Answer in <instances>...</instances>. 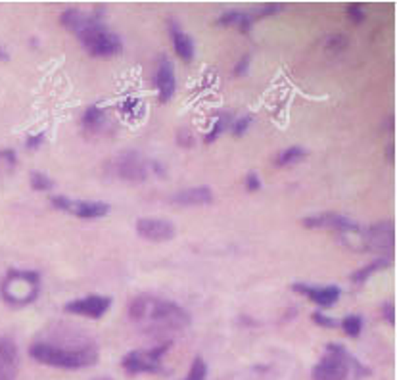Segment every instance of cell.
<instances>
[{"label":"cell","mask_w":397,"mask_h":380,"mask_svg":"<svg viewBox=\"0 0 397 380\" xmlns=\"http://www.w3.org/2000/svg\"><path fill=\"white\" fill-rule=\"evenodd\" d=\"M129 319L139 327H146L150 332H175L191 327L188 311L166 297L139 294L129 304Z\"/></svg>","instance_id":"1"},{"label":"cell","mask_w":397,"mask_h":380,"mask_svg":"<svg viewBox=\"0 0 397 380\" xmlns=\"http://www.w3.org/2000/svg\"><path fill=\"white\" fill-rule=\"evenodd\" d=\"M29 356L41 365L58 367V369H85L98 363V347L91 342L60 346L46 340H37L29 346Z\"/></svg>","instance_id":"2"},{"label":"cell","mask_w":397,"mask_h":380,"mask_svg":"<svg viewBox=\"0 0 397 380\" xmlns=\"http://www.w3.org/2000/svg\"><path fill=\"white\" fill-rule=\"evenodd\" d=\"M75 35L81 42V46L87 50V54H91L94 58H112L123 52L121 37L102 24L96 14H91L89 21Z\"/></svg>","instance_id":"3"},{"label":"cell","mask_w":397,"mask_h":380,"mask_svg":"<svg viewBox=\"0 0 397 380\" xmlns=\"http://www.w3.org/2000/svg\"><path fill=\"white\" fill-rule=\"evenodd\" d=\"M2 300L12 307L31 306L41 294V273L37 271H10L0 284Z\"/></svg>","instance_id":"4"},{"label":"cell","mask_w":397,"mask_h":380,"mask_svg":"<svg viewBox=\"0 0 397 380\" xmlns=\"http://www.w3.org/2000/svg\"><path fill=\"white\" fill-rule=\"evenodd\" d=\"M357 365L353 357L339 344H328L319 363L311 371V380H346L348 379L349 365Z\"/></svg>","instance_id":"5"},{"label":"cell","mask_w":397,"mask_h":380,"mask_svg":"<svg viewBox=\"0 0 397 380\" xmlns=\"http://www.w3.org/2000/svg\"><path fill=\"white\" fill-rule=\"evenodd\" d=\"M171 347V340H167L159 346L152 347L148 352H141V349H134L129 352L123 357V369L129 374H141V372H159L161 371V357L166 356Z\"/></svg>","instance_id":"6"},{"label":"cell","mask_w":397,"mask_h":380,"mask_svg":"<svg viewBox=\"0 0 397 380\" xmlns=\"http://www.w3.org/2000/svg\"><path fill=\"white\" fill-rule=\"evenodd\" d=\"M114 175L127 182H144L148 177L150 162H146L142 154L134 150H127L112 162Z\"/></svg>","instance_id":"7"},{"label":"cell","mask_w":397,"mask_h":380,"mask_svg":"<svg viewBox=\"0 0 397 380\" xmlns=\"http://www.w3.org/2000/svg\"><path fill=\"white\" fill-rule=\"evenodd\" d=\"M50 204L56 209L73 214L75 217H81V219H100L109 214L108 204L98 200H71L67 196H54L50 198Z\"/></svg>","instance_id":"8"},{"label":"cell","mask_w":397,"mask_h":380,"mask_svg":"<svg viewBox=\"0 0 397 380\" xmlns=\"http://www.w3.org/2000/svg\"><path fill=\"white\" fill-rule=\"evenodd\" d=\"M394 246H396V231H394V223L389 221L373 225L361 234V248L391 254Z\"/></svg>","instance_id":"9"},{"label":"cell","mask_w":397,"mask_h":380,"mask_svg":"<svg viewBox=\"0 0 397 380\" xmlns=\"http://www.w3.org/2000/svg\"><path fill=\"white\" fill-rule=\"evenodd\" d=\"M109 307H112V297L89 294V296L67 302L64 309H66V313L81 315V317H89V319H100L108 313Z\"/></svg>","instance_id":"10"},{"label":"cell","mask_w":397,"mask_h":380,"mask_svg":"<svg viewBox=\"0 0 397 380\" xmlns=\"http://www.w3.org/2000/svg\"><path fill=\"white\" fill-rule=\"evenodd\" d=\"M301 225H303L306 229H332V231L339 232V234H348V232H355L361 229L355 221H351L346 215L330 214V211L307 215V217H303Z\"/></svg>","instance_id":"11"},{"label":"cell","mask_w":397,"mask_h":380,"mask_svg":"<svg viewBox=\"0 0 397 380\" xmlns=\"http://www.w3.org/2000/svg\"><path fill=\"white\" fill-rule=\"evenodd\" d=\"M139 236L150 242H167L175 236V225L159 217H142L134 223Z\"/></svg>","instance_id":"12"},{"label":"cell","mask_w":397,"mask_h":380,"mask_svg":"<svg viewBox=\"0 0 397 380\" xmlns=\"http://www.w3.org/2000/svg\"><path fill=\"white\" fill-rule=\"evenodd\" d=\"M292 290L301 294V296L309 297L319 307L336 306L339 294H342L338 286H334V284H330V286H313V284H307V282H296V284H292Z\"/></svg>","instance_id":"13"},{"label":"cell","mask_w":397,"mask_h":380,"mask_svg":"<svg viewBox=\"0 0 397 380\" xmlns=\"http://www.w3.org/2000/svg\"><path fill=\"white\" fill-rule=\"evenodd\" d=\"M156 87L157 94H159V102H169L177 92V77H175V66L171 60L161 56L159 64H157L156 71Z\"/></svg>","instance_id":"14"},{"label":"cell","mask_w":397,"mask_h":380,"mask_svg":"<svg viewBox=\"0 0 397 380\" xmlns=\"http://www.w3.org/2000/svg\"><path fill=\"white\" fill-rule=\"evenodd\" d=\"M19 369V352L8 336L0 338V380H16Z\"/></svg>","instance_id":"15"},{"label":"cell","mask_w":397,"mask_h":380,"mask_svg":"<svg viewBox=\"0 0 397 380\" xmlns=\"http://www.w3.org/2000/svg\"><path fill=\"white\" fill-rule=\"evenodd\" d=\"M167 27H169V37H171V42H173L175 54H177L184 64H191L192 60H194V54H196V46H194L192 37L186 33L175 19H169Z\"/></svg>","instance_id":"16"},{"label":"cell","mask_w":397,"mask_h":380,"mask_svg":"<svg viewBox=\"0 0 397 380\" xmlns=\"http://www.w3.org/2000/svg\"><path fill=\"white\" fill-rule=\"evenodd\" d=\"M171 202L177 206H207L213 202V190L209 187H192L179 190L171 196Z\"/></svg>","instance_id":"17"},{"label":"cell","mask_w":397,"mask_h":380,"mask_svg":"<svg viewBox=\"0 0 397 380\" xmlns=\"http://www.w3.org/2000/svg\"><path fill=\"white\" fill-rule=\"evenodd\" d=\"M106 123V112L100 106H89L85 110L83 119H81V125H83L85 131L89 132H98L102 127Z\"/></svg>","instance_id":"18"},{"label":"cell","mask_w":397,"mask_h":380,"mask_svg":"<svg viewBox=\"0 0 397 380\" xmlns=\"http://www.w3.org/2000/svg\"><path fill=\"white\" fill-rule=\"evenodd\" d=\"M91 14H87L83 10L77 8H67L62 16H60V24L64 25L66 29H69L71 33H77L87 21H89Z\"/></svg>","instance_id":"19"},{"label":"cell","mask_w":397,"mask_h":380,"mask_svg":"<svg viewBox=\"0 0 397 380\" xmlns=\"http://www.w3.org/2000/svg\"><path fill=\"white\" fill-rule=\"evenodd\" d=\"M389 264H391V259H389V257H380V259H376V261H373V264L364 265V267L357 269L355 273L351 275V282H355V284H363V282L369 281L374 273H378V271H382V269L389 267Z\"/></svg>","instance_id":"20"},{"label":"cell","mask_w":397,"mask_h":380,"mask_svg":"<svg viewBox=\"0 0 397 380\" xmlns=\"http://www.w3.org/2000/svg\"><path fill=\"white\" fill-rule=\"evenodd\" d=\"M306 156H307L306 148H301V146H290V148L282 150L281 154L274 157V166H279V167L292 166V164H298V162H301Z\"/></svg>","instance_id":"21"},{"label":"cell","mask_w":397,"mask_h":380,"mask_svg":"<svg viewBox=\"0 0 397 380\" xmlns=\"http://www.w3.org/2000/svg\"><path fill=\"white\" fill-rule=\"evenodd\" d=\"M339 327H342V331L346 332L349 338H357L361 334V331H363V317L355 313L348 315V317H344L339 321Z\"/></svg>","instance_id":"22"},{"label":"cell","mask_w":397,"mask_h":380,"mask_svg":"<svg viewBox=\"0 0 397 380\" xmlns=\"http://www.w3.org/2000/svg\"><path fill=\"white\" fill-rule=\"evenodd\" d=\"M29 182H31V189L39 190V192H46V190L54 189V181L50 179L48 175L42 173V171H31Z\"/></svg>","instance_id":"23"},{"label":"cell","mask_w":397,"mask_h":380,"mask_svg":"<svg viewBox=\"0 0 397 380\" xmlns=\"http://www.w3.org/2000/svg\"><path fill=\"white\" fill-rule=\"evenodd\" d=\"M184 380H207V365L204 357L198 356L191 365V372Z\"/></svg>","instance_id":"24"},{"label":"cell","mask_w":397,"mask_h":380,"mask_svg":"<svg viewBox=\"0 0 397 380\" xmlns=\"http://www.w3.org/2000/svg\"><path fill=\"white\" fill-rule=\"evenodd\" d=\"M227 125H229V116L227 114H223V116L217 119L215 123H213V127H211V131L207 132L206 135V144H211V142H215L221 135H223V131L227 129Z\"/></svg>","instance_id":"25"},{"label":"cell","mask_w":397,"mask_h":380,"mask_svg":"<svg viewBox=\"0 0 397 380\" xmlns=\"http://www.w3.org/2000/svg\"><path fill=\"white\" fill-rule=\"evenodd\" d=\"M252 121H254V116H252V114H246V116H242V117H238V119H234V121H232V125H231L232 135H234L236 139L244 137V135H246V131L249 129Z\"/></svg>","instance_id":"26"},{"label":"cell","mask_w":397,"mask_h":380,"mask_svg":"<svg viewBox=\"0 0 397 380\" xmlns=\"http://www.w3.org/2000/svg\"><path fill=\"white\" fill-rule=\"evenodd\" d=\"M242 16H244V12H242V10H227V12H223L221 16L217 17V25H221V27L238 25L240 24Z\"/></svg>","instance_id":"27"},{"label":"cell","mask_w":397,"mask_h":380,"mask_svg":"<svg viewBox=\"0 0 397 380\" xmlns=\"http://www.w3.org/2000/svg\"><path fill=\"white\" fill-rule=\"evenodd\" d=\"M348 37L342 33H332L326 37V41H324V46L328 50H334V52H339V50H344L348 46Z\"/></svg>","instance_id":"28"},{"label":"cell","mask_w":397,"mask_h":380,"mask_svg":"<svg viewBox=\"0 0 397 380\" xmlns=\"http://www.w3.org/2000/svg\"><path fill=\"white\" fill-rule=\"evenodd\" d=\"M17 164V156L14 150H0V171H12Z\"/></svg>","instance_id":"29"},{"label":"cell","mask_w":397,"mask_h":380,"mask_svg":"<svg viewBox=\"0 0 397 380\" xmlns=\"http://www.w3.org/2000/svg\"><path fill=\"white\" fill-rule=\"evenodd\" d=\"M313 321H315V325L324 327V329H336V327H339V322L336 321V319L328 317V315L324 313V311H315Z\"/></svg>","instance_id":"30"},{"label":"cell","mask_w":397,"mask_h":380,"mask_svg":"<svg viewBox=\"0 0 397 380\" xmlns=\"http://www.w3.org/2000/svg\"><path fill=\"white\" fill-rule=\"evenodd\" d=\"M348 17L353 21V24H363L364 17H367V14H364V10L361 4H349L348 6Z\"/></svg>","instance_id":"31"},{"label":"cell","mask_w":397,"mask_h":380,"mask_svg":"<svg viewBox=\"0 0 397 380\" xmlns=\"http://www.w3.org/2000/svg\"><path fill=\"white\" fill-rule=\"evenodd\" d=\"M281 10H282V4H279V2H269V4H265V6L256 10V16L257 17L273 16V14H279Z\"/></svg>","instance_id":"32"},{"label":"cell","mask_w":397,"mask_h":380,"mask_svg":"<svg viewBox=\"0 0 397 380\" xmlns=\"http://www.w3.org/2000/svg\"><path fill=\"white\" fill-rule=\"evenodd\" d=\"M177 142H179V146H182V148H192L194 146V137H192L191 131L181 129V131L177 132Z\"/></svg>","instance_id":"33"},{"label":"cell","mask_w":397,"mask_h":380,"mask_svg":"<svg viewBox=\"0 0 397 380\" xmlns=\"http://www.w3.org/2000/svg\"><path fill=\"white\" fill-rule=\"evenodd\" d=\"M382 317H384V321L388 322V325H396V306L391 304V302H388V304H384L382 306Z\"/></svg>","instance_id":"34"},{"label":"cell","mask_w":397,"mask_h":380,"mask_svg":"<svg viewBox=\"0 0 397 380\" xmlns=\"http://www.w3.org/2000/svg\"><path fill=\"white\" fill-rule=\"evenodd\" d=\"M46 139V132H37V135H31L27 142H25V146L29 150H37L39 146H42V142Z\"/></svg>","instance_id":"35"},{"label":"cell","mask_w":397,"mask_h":380,"mask_svg":"<svg viewBox=\"0 0 397 380\" xmlns=\"http://www.w3.org/2000/svg\"><path fill=\"white\" fill-rule=\"evenodd\" d=\"M246 189H248L249 192H257V190L261 189V179H259V175H257L256 171L246 175Z\"/></svg>","instance_id":"36"},{"label":"cell","mask_w":397,"mask_h":380,"mask_svg":"<svg viewBox=\"0 0 397 380\" xmlns=\"http://www.w3.org/2000/svg\"><path fill=\"white\" fill-rule=\"evenodd\" d=\"M248 67H249V56L246 54V56H242V58L236 62V66L232 69V74L236 75V77H242V75L248 74Z\"/></svg>","instance_id":"37"},{"label":"cell","mask_w":397,"mask_h":380,"mask_svg":"<svg viewBox=\"0 0 397 380\" xmlns=\"http://www.w3.org/2000/svg\"><path fill=\"white\" fill-rule=\"evenodd\" d=\"M8 60H10V54L6 52V49H2V46H0V62H8Z\"/></svg>","instance_id":"38"},{"label":"cell","mask_w":397,"mask_h":380,"mask_svg":"<svg viewBox=\"0 0 397 380\" xmlns=\"http://www.w3.org/2000/svg\"><path fill=\"white\" fill-rule=\"evenodd\" d=\"M386 156H388L389 162H394V144H388V148H386Z\"/></svg>","instance_id":"39"}]
</instances>
